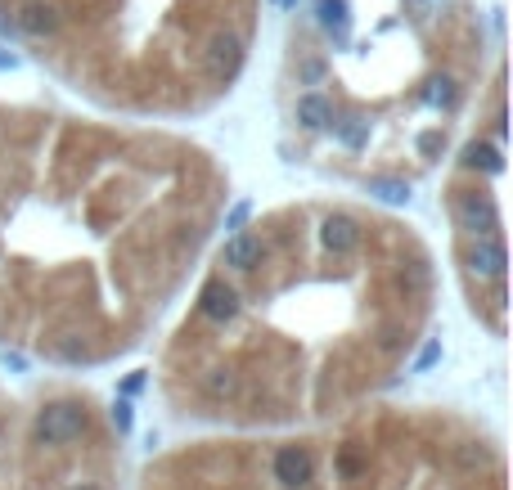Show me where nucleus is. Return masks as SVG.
Masks as SVG:
<instances>
[{"instance_id":"1","label":"nucleus","mask_w":513,"mask_h":490,"mask_svg":"<svg viewBox=\"0 0 513 490\" xmlns=\"http://www.w3.org/2000/svg\"><path fill=\"white\" fill-rule=\"evenodd\" d=\"M450 216H455V226H460L469 239H491V235H500V207H496V198H491L487 189H464V194H455V198H450Z\"/></svg>"},{"instance_id":"2","label":"nucleus","mask_w":513,"mask_h":490,"mask_svg":"<svg viewBox=\"0 0 513 490\" xmlns=\"http://www.w3.org/2000/svg\"><path fill=\"white\" fill-rule=\"evenodd\" d=\"M86 432V405L77 400H59V405H45L36 414V441L41 446H68Z\"/></svg>"},{"instance_id":"3","label":"nucleus","mask_w":513,"mask_h":490,"mask_svg":"<svg viewBox=\"0 0 513 490\" xmlns=\"http://www.w3.org/2000/svg\"><path fill=\"white\" fill-rule=\"evenodd\" d=\"M203 72L212 77V82H230L239 68H244V36L239 32H230V27H217L212 36H208V45H203Z\"/></svg>"},{"instance_id":"4","label":"nucleus","mask_w":513,"mask_h":490,"mask_svg":"<svg viewBox=\"0 0 513 490\" xmlns=\"http://www.w3.org/2000/svg\"><path fill=\"white\" fill-rule=\"evenodd\" d=\"M270 477L288 490L306 486V482L315 477V450H311V446H297V441H293V446H279V450L270 455Z\"/></svg>"},{"instance_id":"5","label":"nucleus","mask_w":513,"mask_h":490,"mask_svg":"<svg viewBox=\"0 0 513 490\" xmlns=\"http://www.w3.org/2000/svg\"><path fill=\"white\" fill-rule=\"evenodd\" d=\"M14 27H18L23 36H36V41L59 36V27H63V5H59V0H23V5L14 9Z\"/></svg>"},{"instance_id":"6","label":"nucleus","mask_w":513,"mask_h":490,"mask_svg":"<svg viewBox=\"0 0 513 490\" xmlns=\"http://www.w3.org/2000/svg\"><path fill=\"white\" fill-rule=\"evenodd\" d=\"M464 265H469V274H478L487 283H505V239L500 235L473 239V247L464 252Z\"/></svg>"},{"instance_id":"7","label":"nucleus","mask_w":513,"mask_h":490,"mask_svg":"<svg viewBox=\"0 0 513 490\" xmlns=\"http://www.w3.org/2000/svg\"><path fill=\"white\" fill-rule=\"evenodd\" d=\"M198 315L212 320V324L235 320V315H239V293H235V283H226V279H208L203 293H198Z\"/></svg>"},{"instance_id":"8","label":"nucleus","mask_w":513,"mask_h":490,"mask_svg":"<svg viewBox=\"0 0 513 490\" xmlns=\"http://www.w3.org/2000/svg\"><path fill=\"white\" fill-rule=\"evenodd\" d=\"M320 239H324V247L334 252V256H347V252H356V247L365 244V226L356 221V216H329L324 221V230H320Z\"/></svg>"},{"instance_id":"9","label":"nucleus","mask_w":513,"mask_h":490,"mask_svg":"<svg viewBox=\"0 0 513 490\" xmlns=\"http://www.w3.org/2000/svg\"><path fill=\"white\" fill-rule=\"evenodd\" d=\"M261 252H266V239L248 230V235H235L230 244L221 247V261L235 265V270H253V265H261Z\"/></svg>"},{"instance_id":"10","label":"nucleus","mask_w":513,"mask_h":490,"mask_svg":"<svg viewBox=\"0 0 513 490\" xmlns=\"http://www.w3.org/2000/svg\"><path fill=\"white\" fill-rule=\"evenodd\" d=\"M464 167H469V171H491V176H500V171H505V149H500V144H469V149H464Z\"/></svg>"},{"instance_id":"11","label":"nucleus","mask_w":513,"mask_h":490,"mask_svg":"<svg viewBox=\"0 0 513 490\" xmlns=\"http://www.w3.org/2000/svg\"><path fill=\"white\" fill-rule=\"evenodd\" d=\"M329 118H334V104H329L324 95H315V91H311V95H302V100H297V122L306 126V130H324Z\"/></svg>"},{"instance_id":"12","label":"nucleus","mask_w":513,"mask_h":490,"mask_svg":"<svg viewBox=\"0 0 513 490\" xmlns=\"http://www.w3.org/2000/svg\"><path fill=\"white\" fill-rule=\"evenodd\" d=\"M315 23L338 41H347V0H315Z\"/></svg>"},{"instance_id":"13","label":"nucleus","mask_w":513,"mask_h":490,"mask_svg":"<svg viewBox=\"0 0 513 490\" xmlns=\"http://www.w3.org/2000/svg\"><path fill=\"white\" fill-rule=\"evenodd\" d=\"M329 126H334V139L343 149H365L370 144V122H361V118H329Z\"/></svg>"},{"instance_id":"14","label":"nucleus","mask_w":513,"mask_h":490,"mask_svg":"<svg viewBox=\"0 0 513 490\" xmlns=\"http://www.w3.org/2000/svg\"><path fill=\"white\" fill-rule=\"evenodd\" d=\"M455 100H460L455 77H437V82H432V91H428V104H432V109H450Z\"/></svg>"},{"instance_id":"15","label":"nucleus","mask_w":513,"mask_h":490,"mask_svg":"<svg viewBox=\"0 0 513 490\" xmlns=\"http://www.w3.org/2000/svg\"><path fill=\"white\" fill-rule=\"evenodd\" d=\"M441 144H446V135H441V130H423V135H419V153H423V158L441 153Z\"/></svg>"},{"instance_id":"16","label":"nucleus","mask_w":513,"mask_h":490,"mask_svg":"<svg viewBox=\"0 0 513 490\" xmlns=\"http://www.w3.org/2000/svg\"><path fill=\"white\" fill-rule=\"evenodd\" d=\"M370 189H379V194H383V198H392V203H401V198L410 194V189H405V185H396V180H374Z\"/></svg>"},{"instance_id":"17","label":"nucleus","mask_w":513,"mask_h":490,"mask_svg":"<svg viewBox=\"0 0 513 490\" xmlns=\"http://www.w3.org/2000/svg\"><path fill=\"white\" fill-rule=\"evenodd\" d=\"M320 77H324V63H320V59H306V63H302V82H311V86H315Z\"/></svg>"},{"instance_id":"18","label":"nucleus","mask_w":513,"mask_h":490,"mask_svg":"<svg viewBox=\"0 0 513 490\" xmlns=\"http://www.w3.org/2000/svg\"><path fill=\"white\" fill-rule=\"evenodd\" d=\"M113 423H118V432H131V400H122V405L113 409Z\"/></svg>"},{"instance_id":"19","label":"nucleus","mask_w":513,"mask_h":490,"mask_svg":"<svg viewBox=\"0 0 513 490\" xmlns=\"http://www.w3.org/2000/svg\"><path fill=\"white\" fill-rule=\"evenodd\" d=\"M0 68H14V54H0Z\"/></svg>"},{"instance_id":"20","label":"nucleus","mask_w":513,"mask_h":490,"mask_svg":"<svg viewBox=\"0 0 513 490\" xmlns=\"http://www.w3.org/2000/svg\"><path fill=\"white\" fill-rule=\"evenodd\" d=\"M73 490H100L95 482H82V486H73Z\"/></svg>"},{"instance_id":"21","label":"nucleus","mask_w":513,"mask_h":490,"mask_svg":"<svg viewBox=\"0 0 513 490\" xmlns=\"http://www.w3.org/2000/svg\"><path fill=\"white\" fill-rule=\"evenodd\" d=\"M279 5H284V9H293V5H297V0H279Z\"/></svg>"}]
</instances>
